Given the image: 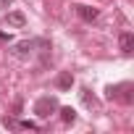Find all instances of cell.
Returning a JSON list of instances; mask_svg holds the SVG:
<instances>
[{"label": "cell", "mask_w": 134, "mask_h": 134, "mask_svg": "<svg viewBox=\"0 0 134 134\" xmlns=\"http://www.w3.org/2000/svg\"><path fill=\"white\" fill-rule=\"evenodd\" d=\"M58 113H60L63 124H74V121H76V110H74V108H58Z\"/></svg>", "instance_id": "cell-8"}, {"label": "cell", "mask_w": 134, "mask_h": 134, "mask_svg": "<svg viewBox=\"0 0 134 134\" xmlns=\"http://www.w3.org/2000/svg\"><path fill=\"white\" fill-rule=\"evenodd\" d=\"M45 40H26V42H19V45H13V55L16 58H29L32 53H34V47L37 45H42Z\"/></svg>", "instance_id": "cell-3"}, {"label": "cell", "mask_w": 134, "mask_h": 134, "mask_svg": "<svg viewBox=\"0 0 134 134\" xmlns=\"http://www.w3.org/2000/svg\"><path fill=\"white\" fill-rule=\"evenodd\" d=\"M131 84L129 82H124V84H108L105 87V100H118V103H131L134 100V95H131Z\"/></svg>", "instance_id": "cell-1"}, {"label": "cell", "mask_w": 134, "mask_h": 134, "mask_svg": "<svg viewBox=\"0 0 134 134\" xmlns=\"http://www.w3.org/2000/svg\"><path fill=\"white\" fill-rule=\"evenodd\" d=\"M11 3H13V0H3V8H8V5H11Z\"/></svg>", "instance_id": "cell-12"}, {"label": "cell", "mask_w": 134, "mask_h": 134, "mask_svg": "<svg viewBox=\"0 0 134 134\" xmlns=\"http://www.w3.org/2000/svg\"><path fill=\"white\" fill-rule=\"evenodd\" d=\"M19 129H29V131H37L40 126H37L34 121H19Z\"/></svg>", "instance_id": "cell-10"}, {"label": "cell", "mask_w": 134, "mask_h": 134, "mask_svg": "<svg viewBox=\"0 0 134 134\" xmlns=\"http://www.w3.org/2000/svg\"><path fill=\"white\" fill-rule=\"evenodd\" d=\"M76 8V13H79V19L82 21H97V16H100V11L97 8H92V5H84V3H79V5H74Z\"/></svg>", "instance_id": "cell-4"}, {"label": "cell", "mask_w": 134, "mask_h": 134, "mask_svg": "<svg viewBox=\"0 0 134 134\" xmlns=\"http://www.w3.org/2000/svg\"><path fill=\"white\" fill-rule=\"evenodd\" d=\"M3 126H8V129H13V131H16V129H19V121H16L13 116H5V118H3Z\"/></svg>", "instance_id": "cell-9"}, {"label": "cell", "mask_w": 134, "mask_h": 134, "mask_svg": "<svg viewBox=\"0 0 134 134\" xmlns=\"http://www.w3.org/2000/svg\"><path fill=\"white\" fill-rule=\"evenodd\" d=\"M34 116L37 118H50L53 113H58V100L53 97V95H42L37 103H34Z\"/></svg>", "instance_id": "cell-2"}, {"label": "cell", "mask_w": 134, "mask_h": 134, "mask_svg": "<svg viewBox=\"0 0 134 134\" xmlns=\"http://www.w3.org/2000/svg\"><path fill=\"white\" fill-rule=\"evenodd\" d=\"M55 87H58L60 92H69V90L74 87V74H71V71H60V74L55 76Z\"/></svg>", "instance_id": "cell-5"}, {"label": "cell", "mask_w": 134, "mask_h": 134, "mask_svg": "<svg viewBox=\"0 0 134 134\" xmlns=\"http://www.w3.org/2000/svg\"><path fill=\"white\" fill-rule=\"evenodd\" d=\"M8 24L16 26V29H21V26L26 24V16H24L21 11H13V13H8Z\"/></svg>", "instance_id": "cell-7"}, {"label": "cell", "mask_w": 134, "mask_h": 134, "mask_svg": "<svg viewBox=\"0 0 134 134\" xmlns=\"http://www.w3.org/2000/svg\"><path fill=\"white\" fill-rule=\"evenodd\" d=\"M118 45H121V53H124V55H131V53H134V34H131V32H124V34L118 37Z\"/></svg>", "instance_id": "cell-6"}, {"label": "cell", "mask_w": 134, "mask_h": 134, "mask_svg": "<svg viewBox=\"0 0 134 134\" xmlns=\"http://www.w3.org/2000/svg\"><path fill=\"white\" fill-rule=\"evenodd\" d=\"M82 100H84V105H95V97H90V90H82Z\"/></svg>", "instance_id": "cell-11"}]
</instances>
